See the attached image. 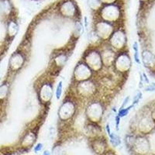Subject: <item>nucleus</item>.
<instances>
[{"mask_svg":"<svg viewBox=\"0 0 155 155\" xmlns=\"http://www.w3.org/2000/svg\"><path fill=\"white\" fill-rule=\"evenodd\" d=\"M104 106L101 102L93 101L89 102L85 109V114L90 123L98 124L102 120L104 115Z\"/></svg>","mask_w":155,"mask_h":155,"instance_id":"nucleus-2","label":"nucleus"},{"mask_svg":"<svg viewBox=\"0 0 155 155\" xmlns=\"http://www.w3.org/2000/svg\"><path fill=\"white\" fill-rule=\"evenodd\" d=\"M109 137H110V141H111L112 144L114 147H117L120 143V140L119 136L116 134L111 133L109 134Z\"/></svg>","mask_w":155,"mask_h":155,"instance_id":"nucleus-19","label":"nucleus"},{"mask_svg":"<svg viewBox=\"0 0 155 155\" xmlns=\"http://www.w3.org/2000/svg\"><path fill=\"white\" fill-rule=\"evenodd\" d=\"M109 127H110V125H109V124H106V130H107V132H108V134H111V130H110V128H109Z\"/></svg>","mask_w":155,"mask_h":155,"instance_id":"nucleus-26","label":"nucleus"},{"mask_svg":"<svg viewBox=\"0 0 155 155\" xmlns=\"http://www.w3.org/2000/svg\"><path fill=\"white\" fill-rule=\"evenodd\" d=\"M83 61L93 71H99L103 68L100 51L92 49L85 52L83 57Z\"/></svg>","mask_w":155,"mask_h":155,"instance_id":"nucleus-3","label":"nucleus"},{"mask_svg":"<svg viewBox=\"0 0 155 155\" xmlns=\"http://www.w3.org/2000/svg\"><path fill=\"white\" fill-rule=\"evenodd\" d=\"M100 54L103 66L110 67V66L113 65L115 60H116V55H117V53H116V51L115 50H113L109 45L108 47L105 48L104 49H102L100 51Z\"/></svg>","mask_w":155,"mask_h":155,"instance_id":"nucleus-12","label":"nucleus"},{"mask_svg":"<svg viewBox=\"0 0 155 155\" xmlns=\"http://www.w3.org/2000/svg\"><path fill=\"white\" fill-rule=\"evenodd\" d=\"M53 85L50 81H44L39 88V99L43 104H48L53 97Z\"/></svg>","mask_w":155,"mask_h":155,"instance_id":"nucleus-11","label":"nucleus"},{"mask_svg":"<svg viewBox=\"0 0 155 155\" xmlns=\"http://www.w3.org/2000/svg\"><path fill=\"white\" fill-rule=\"evenodd\" d=\"M108 44L115 51H121L127 44V35L123 29H116L108 40Z\"/></svg>","mask_w":155,"mask_h":155,"instance_id":"nucleus-6","label":"nucleus"},{"mask_svg":"<svg viewBox=\"0 0 155 155\" xmlns=\"http://www.w3.org/2000/svg\"><path fill=\"white\" fill-rule=\"evenodd\" d=\"M76 112V106L71 99H65L61 105L58 110V117L61 121H68L73 118Z\"/></svg>","mask_w":155,"mask_h":155,"instance_id":"nucleus-8","label":"nucleus"},{"mask_svg":"<svg viewBox=\"0 0 155 155\" xmlns=\"http://www.w3.org/2000/svg\"><path fill=\"white\" fill-rule=\"evenodd\" d=\"M62 92H63V82H62V81H61L58 82L56 90H55V96H56V99L58 100H59L61 99Z\"/></svg>","mask_w":155,"mask_h":155,"instance_id":"nucleus-18","label":"nucleus"},{"mask_svg":"<svg viewBox=\"0 0 155 155\" xmlns=\"http://www.w3.org/2000/svg\"><path fill=\"white\" fill-rule=\"evenodd\" d=\"M141 97H142V93H141L140 92H139L135 96H134V100H133V106H134L135 104H137L138 102L140 101V99H141Z\"/></svg>","mask_w":155,"mask_h":155,"instance_id":"nucleus-21","label":"nucleus"},{"mask_svg":"<svg viewBox=\"0 0 155 155\" xmlns=\"http://www.w3.org/2000/svg\"><path fill=\"white\" fill-rule=\"evenodd\" d=\"M113 65L115 67V70L117 72L124 73L127 72L131 67V60L129 54L125 52H120L119 54L116 55Z\"/></svg>","mask_w":155,"mask_h":155,"instance_id":"nucleus-9","label":"nucleus"},{"mask_svg":"<svg viewBox=\"0 0 155 155\" xmlns=\"http://www.w3.org/2000/svg\"><path fill=\"white\" fill-rule=\"evenodd\" d=\"M142 61L146 67H153L155 65V56L150 51L145 50L142 53Z\"/></svg>","mask_w":155,"mask_h":155,"instance_id":"nucleus-13","label":"nucleus"},{"mask_svg":"<svg viewBox=\"0 0 155 155\" xmlns=\"http://www.w3.org/2000/svg\"><path fill=\"white\" fill-rule=\"evenodd\" d=\"M26 61V56L22 51H16L12 53L9 61V70L11 72H16L23 68Z\"/></svg>","mask_w":155,"mask_h":155,"instance_id":"nucleus-10","label":"nucleus"},{"mask_svg":"<svg viewBox=\"0 0 155 155\" xmlns=\"http://www.w3.org/2000/svg\"><path fill=\"white\" fill-rule=\"evenodd\" d=\"M76 92L81 98L90 99L93 97L97 92V86L92 80H87L78 82L76 85Z\"/></svg>","mask_w":155,"mask_h":155,"instance_id":"nucleus-4","label":"nucleus"},{"mask_svg":"<svg viewBox=\"0 0 155 155\" xmlns=\"http://www.w3.org/2000/svg\"><path fill=\"white\" fill-rule=\"evenodd\" d=\"M97 20H103L112 24L118 23L123 16V9L119 3L103 5L97 12Z\"/></svg>","mask_w":155,"mask_h":155,"instance_id":"nucleus-1","label":"nucleus"},{"mask_svg":"<svg viewBox=\"0 0 155 155\" xmlns=\"http://www.w3.org/2000/svg\"><path fill=\"white\" fill-rule=\"evenodd\" d=\"M44 155H51V153L49 151H48V150H46V151L44 152Z\"/></svg>","mask_w":155,"mask_h":155,"instance_id":"nucleus-27","label":"nucleus"},{"mask_svg":"<svg viewBox=\"0 0 155 155\" xmlns=\"http://www.w3.org/2000/svg\"><path fill=\"white\" fill-rule=\"evenodd\" d=\"M120 119H121V118H120L118 115H116V117H115V124H116V129H117V130L119 129V126H120Z\"/></svg>","mask_w":155,"mask_h":155,"instance_id":"nucleus-25","label":"nucleus"},{"mask_svg":"<svg viewBox=\"0 0 155 155\" xmlns=\"http://www.w3.org/2000/svg\"><path fill=\"white\" fill-rule=\"evenodd\" d=\"M83 32H84V27L82 26V23L80 22V20H76L74 25V30H73V37L75 39L79 38L82 35Z\"/></svg>","mask_w":155,"mask_h":155,"instance_id":"nucleus-16","label":"nucleus"},{"mask_svg":"<svg viewBox=\"0 0 155 155\" xmlns=\"http://www.w3.org/2000/svg\"><path fill=\"white\" fill-rule=\"evenodd\" d=\"M134 60H135V61L137 64H140L138 51H134Z\"/></svg>","mask_w":155,"mask_h":155,"instance_id":"nucleus-24","label":"nucleus"},{"mask_svg":"<svg viewBox=\"0 0 155 155\" xmlns=\"http://www.w3.org/2000/svg\"><path fill=\"white\" fill-rule=\"evenodd\" d=\"M93 72V71L90 68L85 62L81 61L79 63H78V64L74 68V72H73V78L77 82L87 81L92 78Z\"/></svg>","mask_w":155,"mask_h":155,"instance_id":"nucleus-7","label":"nucleus"},{"mask_svg":"<svg viewBox=\"0 0 155 155\" xmlns=\"http://www.w3.org/2000/svg\"><path fill=\"white\" fill-rule=\"evenodd\" d=\"M36 135L34 132H28L26 134L22 140V145L23 147H30L35 142Z\"/></svg>","mask_w":155,"mask_h":155,"instance_id":"nucleus-15","label":"nucleus"},{"mask_svg":"<svg viewBox=\"0 0 155 155\" xmlns=\"http://www.w3.org/2000/svg\"><path fill=\"white\" fill-rule=\"evenodd\" d=\"M68 61V55L65 53L58 54L54 58V66L58 68H62L65 65Z\"/></svg>","mask_w":155,"mask_h":155,"instance_id":"nucleus-14","label":"nucleus"},{"mask_svg":"<svg viewBox=\"0 0 155 155\" xmlns=\"http://www.w3.org/2000/svg\"><path fill=\"white\" fill-rule=\"evenodd\" d=\"M133 106H134L132 105V106H129V107H126V108H124V109H120V110H119V112H118V114H117V115L120 116V118L125 117L127 115H128L129 112L130 111V109H132Z\"/></svg>","mask_w":155,"mask_h":155,"instance_id":"nucleus-20","label":"nucleus"},{"mask_svg":"<svg viewBox=\"0 0 155 155\" xmlns=\"http://www.w3.org/2000/svg\"><path fill=\"white\" fill-rule=\"evenodd\" d=\"M94 31L100 40L102 41H108L115 31L113 24L103 20H96L94 27Z\"/></svg>","mask_w":155,"mask_h":155,"instance_id":"nucleus-5","label":"nucleus"},{"mask_svg":"<svg viewBox=\"0 0 155 155\" xmlns=\"http://www.w3.org/2000/svg\"><path fill=\"white\" fill-rule=\"evenodd\" d=\"M94 150L96 151V153H103L105 150V143L104 140L102 139H96L94 141V143L92 144Z\"/></svg>","mask_w":155,"mask_h":155,"instance_id":"nucleus-17","label":"nucleus"},{"mask_svg":"<svg viewBox=\"0 0 155 155\" xmlns=\"http://www.w3.org/2000/svg\"><path fill=\"white\" fill-rule=\"evenodd\" d=\"M129 101H130V97L127 96V98H126V99L124 100L123 103H122V105H121V106H120V109H124V108L127 107V104H128Z\"/></svg>","mask_w":155,"mask_h":155,"instance_id":"nucleus-22","label":"nucleus"},{"mask_svg":"<svg viewBox=\"0 0 155 155\" xmlns=\"http://www.w3.org/2000/svg\"><path fill=\"white\" fill-rule=\"evenodd\" d=\"M42 149H43V143H37V144L35 146V147H34V152H35V153H38V152L41 151Z\"/></svg>","mask_w":155,"mask_h":155,"instance_id":"nucleus-23","label":"nucleus"}]
</instances>
